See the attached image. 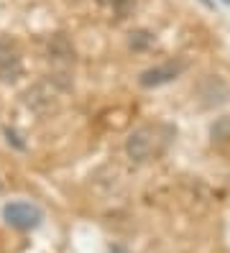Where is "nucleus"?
I'll use <instances>...</instances> for the list:
<instances>
[{
	"mask_svg": "<svg viewBox=\"0 0 230 253\" xmlns=\"http://www.w3.org/2000/svg\"><path fill=\"white\" fill-rule=\"evenodd\" d=\"M115 253H123V251H120V248H118V251H115Z\"/></svg>",
	"mask_w": 230,
	"mask_h": 253,
	"instance_id": "obj_9",
	"label": "nucleus"
},
{
	"mask_svg": "<svg viewBox=\"0 0 230 253\" xmlns=\"http://www.w3.org/2000/svg\"><path fill=\"white\" fill-rule=\"evenodd\" d=\"M223 3H225V5H230V0H223Z\"/></svg>",
	"mask_w": 230,
	"mask_h": 253,
	"instance_id": "obj_8",
	"label": "nucleus"
},
{
	"mask_svg": "<svg viewBox=\"0 0 230 253\" xmlns=\"http://www.w3.org/2000/svg\"><path fill=\"white\" fill-rule=\"evenodd\" d=\"M202 3H205V5H210V8H212V0H202Z\"/></svg>",
	"mask_w": 230,
	"mask_h": 253,
	"instance_id": "obj_7",
	"label": "nucleus"
},
{
	"mask_svg": "<svg viewBox=\"0 0 230 253\" xmlns=\"http://www.w3.org/2000/svg\"><path fill=\"white\" fill-rule=\"evenodd\" d=\"M174 138V128L172 126H164V123H148V126H141L136 128L128 141H126V154L143 164V161H151V159H159L166 146L172 143Z\"/></svg>",
	"mask_w": 230,
	"mask_h": 253,
	"instance_id": "obj_1",
	"label": "nucleus"
},
{
	"mask_svg": "<svg viewBox=\"0 0 230 253\" xmlns=\"http://www.w3.org/2000/svg\"><path fill=\"white\" fill-rule=\"evenodd\" d=\"M105 3H110L118 13H123V10H126L128 8V3H131V0H105Z\"/></svg>",
	"mask_w": 230,
	"mask_h": 253,
	"instance_id": "obj_6",
	"label": "nucleus"
},
{
	"mask_svg": "<svg viewBox=\"0 0 230 253\" xmlns=\"http://www.w3.org/2000/svg\"><path fill=\"white\" fill-rule=\"evenodd\" d=\"M3 217L10 228H18V230H34L41 225L44 212L39 210L36 205L31 202H10L3 207Z\"/></svg>",
	"mask_w": 230,
	"mask_h": 253,
	"instance_id": "obj_2",
	"label": "nucleus"
},
{
	"mask_svg": "<svg viewBox=\"0 0 230 253\" xmlns=\"http://www.w3.org/2000/svg\"><path fill=\"white\" fill-rule=\"evenodd\" d=\"M184 72V62H166V64H159V67H151L146 72H141V87H159V84H166V82H174L179 74Z\"/></svg>",
	"mask_w": 230,
	"mask_h": 253,
	"instance_id": "obj_4",
	"label": "nucleus"
},
{
	"mask_svg": "<svg viewBox=\"0 0 230 253\" xmlns=\"http://www.w3.org/2000/svg\"><path fill=\"white\" fill-rule=\"evenodd\" d=\"M21 72H23L21 51H18V46H15V41L3 36L0 39V82L13 84L15 80L21 77Z\"/></svg>",
	"mask_w": 230,
	"mask_h": 253,
	"instance_id": "obj_3",
	"label": "nucleus"
},
{
	"mask_svg": "<svg viewBox=\"0 0 230 253\" xmlns=\"http://www.w3.org/2000/svg\"><path fill=\"white\" fill-rule=\"evenodd\" d=\"M151 41H153V36L146 34V31H136V34H131V46H133V49H143V46H148Z\"/></svg>",
	"mask_w": 230,
	"mask_h": 253,
	"instance_id": "obj_5",
	"label": "nucleus"
}]
</instances>
